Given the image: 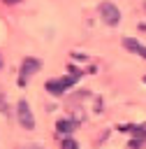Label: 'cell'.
Returning a JSON list of instances; mask_svg holds the SVG:
<instances>
[{"instance_id":"1","label":"cell","mask_w":146,"mask_h":149,"mask_svg":"<svg viewBox=\"0 0 146 149\" xmlns=\"http://www.w3.org/2000/svg\"><path fill=\"white\" fill-rule=\"evenodd\" d=\"M70 72H72V77H63V79H49L46 81V91L49 93H53V95H63L79 77H81V72L79 70H74V68H70Z\"/></svg>"},{"instance_id":"2","label":"cell","mask_w":146,"mask_h":149,"mask_svg":"<svg viewBox=\"0 0 146 149\" xmlns=\"http://www.w3.org/2000/svg\"><path fill=\"white\" fill-rule=\"evenodd\" d=\"M16 119H19V123H21L25 130H32V128H35V119H32L30 105H28L25 100H19V105H16Z\"/></svg>"},{"instance_id":"3","label":"cell","mask_w":146,"mask_h":149,"mask_svg":"<svg viewBox=\"0 0 146 149\" xmlns=\"http://www.w3.org/2000/svg\"><path fill=\"white\" fill-rule=\"evenodd\" d=\"M100 16L107 26H118V21H121V12L114 2H102L100 5Z\"/></svg>"},{"instance_id":"4","label":"cell","mask_w":146,"mask_h":149,"mask_svg":"<svg viewBox=\"0 0 146 149\" xmlns=\"http://www.w3.org/2000/svg\"><path fill=\"white\" fill-rule=\"evenodd\" d=\"M39 65H42V63H39L37 58H25V61L21 63V74H19V84H21V86H23V84H28V79H30V77H32V74H35L37 70H39Z\"/></svg>"},{"instance_id":"5","label":"cell","mask_w":146,"mask_h":149,"mask_svg":"<svg viewBox=\"0 0 146 149\" xmlns=\"http://www.w3.org/2000/svg\"><path fill=\"white\" fill-rule=\"evenodd\" d=\"M123 47H125V49H130L132 54H139L141 58H146V47H141L137 40H132V37H125V40H123Z\"/></svg>"},{"instance_id":"6","label":"cell","mask_w":146,"mask_h":149,"mask_svg":"<svg viewBox=\"0 0 146 149\" xmlns=\"http://www.w3.org/2000/svg\"><path fill=\"white\" fill-rule=\"evenodd\" d=\"M74 128H76V121H74V119H60V121L56 123V130H58V133H65V135L72 133Z\"/></svg>"},{"instance_id":"7","label":"cell","mask_w":146,"mask_h":149,"mask_svg":"<svg viewBox=\"0 0 146 149\" xmlns=\"http://www.w3.org/2000/svg\"><path fill=\"white\" fill-rule=\"evenodd\" d=\"M123 133H132V135H139V137H146V128L141 126H121Z\"/></svg>"},{"instance_id":"8","label":"cell","mask_w":146,"mask_h":149,"mask_svg":"<svg viewBox=\"0 0 146 149\" xmlns=\"http://www.w3.org/2000/svg\"><path fill=\"white\" fill-rule=\"evenodd\" d=\"M60 149H79V144L72 140V137H67V140H63V144H60Z\"/></svg>"},{"instance_id":"9","label":"cell","mask_w":146,"mask_h":149,"mask_svg":"<svg viewBox=\"0 0 146 149\" xmlns=\"http://www.w3.org/2000/svg\"><path fill=\"white\" fill-rule=\"evenodd\" d=\"M0 112H2V114H7V105H5V98H2V93H0Z\"/></svg>"},{"instance_id":"10","label":"cell","mask_w":146,"mask_h":149,"mask_svg":"<svg viewBox=\"0 0 146 149\" xmlns=\"http://www.w3.org/2000/svg\"><path fill=\"white\" fill-rule=\"evenodd\" d=\"M5 2H9V5H12V2H19V0H5Z\"/></svg>"},{"instance_id":"11","label":"cell","mask_w":146,"mask_h":149,"mask_svg":"<svg viewBox=\"0 0 146 149\" xmlns=\"http://www.w3.org/2000/svg\"><path fill=\"white\" fill-rule=\"evenodd\" d=\"M0 68H2V56H0Z\"/></svg>"},{"instance_id":"12","label":"cell","mask_w":146,"mask_h":149,"mask_svg":"<svg viewBox=\"0 0 146 149\" xmlns=\"http://www.w3.org/2000/svg\"><path fill=\"white\" fill-rule=\"evenodd\" d=\"M144 84H146V77H144Z\"/></svg>"}]
</instances>
